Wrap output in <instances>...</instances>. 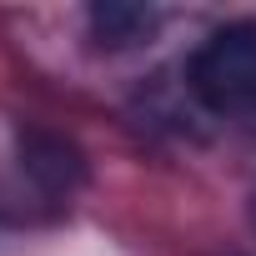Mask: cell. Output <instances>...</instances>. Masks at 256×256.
<instances>
[{"mask_svg": "<svg viewBox=\"0 0 256 256\" xmlns=\"http://www.w3.org/2000/svg\"><path fill=\"white\" fill-rule=\"evenodd\" d=\"M186 90L231 120H256V16L216 26L186 60Z\"/></svg>", "mask_w": 256, "mask_h": 256, "instance_id": "cell-1", "label": "cell"}, {"mask_svg": "<svg viewBox=\"0 0 256 256\" xmlns=\"http://www.w3.org/2000/svg\"><path fill=\"white\" fill-rule=\"evenodd\" d=\"M16 161H20L26 181L50 201H70L90 181L86 151L70 136L50 131V126H16Z\"/></svg>", "mask_w": 256, "mask_h": 256, "instance_id": "cell-2", "label": "cell"}, {"mask_svg": "<svg viewBox=\"0 0 256 256\" xmlns=\"http://www.w3.org/2000/svg\"><path fill=\"white\" fill-rule=\"evenodd\" d=\"M86 30L100 50H136L161 30V10L141 0H96L86 10Z\"/></svg>", "mask_w": 256, "mask_h": 256, "instance_id": "cell-3", "label": "cell"}]
</instances>
